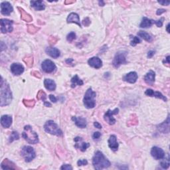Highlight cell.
Segmentation results:
<instances>
[{
	"label": "cell",
	"instance_id": "cell-1",
	"mask_svg": "<svg viewBox=\"0 0 170 170\" xmlns=\"http://www.w3.org/2000/svg\"><path fill=\"white\" fill-rule=\"evenodd\" d=\"M13 96L9 85L6 80L1 77V90H0V106L1 107L9 105L12 101Z\"/></svg>",
	"mask_w": 170,
	"mask_h": 170
},
{
	"label": "cell",
	"instance_id": "cell-2",
	"mask_svg": "<svg viewBox=\"0 0 170 170\" xmlns=\"http://www.w3.org/2000/svg\"><path fill=\"white\" fill-rule=\"evenodd\" d=\"M93 164L94 169L98 170L108 168L111 165L110 161L100 151H97L93 158Z\"/></svg>",
	"mask_w": 170,
	"mask_h": 170
},
{
	"label": "cell",
	"instance_id": "cell-3",
	"mask_svg": "<svg viewBox=\"0 0 170 170\" xmlns=\"http://www.w3.org/2000/svg\"><path fill=\"white\" fill-rule=\"evenodd\" d=\"M22 137L31 144H35L39 142L38 135L33 130L31 126L29 125H27L24 127Z\"/></svg>",
	"mask_w": 170,
	"mask_h": 170
},
{
	"label": "cell",
	"instance_id": "cell-4",
	"mask_svg": "<svg viewBox=\"0 0 170 170\" xmlns=\"http://www.w3.org/2000/svg\"><path fill=\"white\" fill-rule=\"evenodd\" d=\"M96 93L93 90L92 88H89L86 90L83 99V103L86 109H91L96 106Z\"/></svg>",
	"mask_w": 170,
	"mask_h": 170
},
{
	"label": "cell",
	"instance_id": "cell-5",
	"mask_svg": "<svg viewBox=\"0 0 170 170\" xmlns=\"http://www.w3.org/2000/svg\"><path fill=\"white\" fill-rule=\"evenodd\" d=\"M44 129L47 133L56 136H63V132L59 128V126L53 120H48L45 124Z\"/></svg>",
	"mask_w": 170,
	"mask_h": 170
},
{
	"label": "cell",
	"instance_id": "cell-6",
	"mask_svg": "<svg viewBox=\"0 0 170 170\" xmlns=\"http://www.w3.org/2000/svg\"><path fill=\"white\" fill-rule=\"evenodd\" d=\"M128 53L126 51H120L115 55L114 60L112 61V64L115 68H119L122 64H125L127 63L126 61V56Z\"/></svg>",
	"mask_w": 170,
	"mask_h": 170
},
{
	"label": "cell",
	"instance_id": "cell-7",
	"mask_svg": "<svg viewBox=\"0 0 170 170\" xmlns=\"http://www.w3.org/2000/svg\"><path fill=\"white\" fill-rule=\"evenodd\" d=\"M21 156H23L25 162H31L36 157L35 152L33 148L29 145H25L21 150Z\"/></svg>",
	"mask_w": 170,
	"mask_h": 170
},
{
	"label": "cell",
	"instance_id": "cell-8",
	"mask_svg": "<svg viewBox=\"0 0 170 170\" xmlns=\"http://www.w3.org/2000/svg\"><path fill=\"white\" fill-rule=\"evenodd\" d=\"M119 112V109L116 108L114 110H111L110 109L108 110V111L105 113L104 116V119L110 125H114L116 122V120L115 119L113 116L118 114Z\"/></svg>",
	"mask_w": 170,
	"mask_h": 170
},
{
	"label": "cell",
	"instance_id": "cell-9",
	"mask_svg": "<svg viewBox=\"0 0 170 170\" xmlns=\"http://www.w3.org/2000/svg\"><path fill=\"white\" fill-rule=\"evenodd\" d=\"M0 24H1V32L2 33H11L13 31V21L7 20V19H1Z\"/></svg>",
	"mask_w": 170,
	"mask_h": 170
},
{
	"label": "cell",
	"instance_id": "cell-10",
	"mask_svg": "<svg viewBox=\"0 0 170 170\" xmlns=\"http://www.w3.org/2000/svg\"><path fill=\"white\" fill-rule=\"evenodd\" d=\"M41 69L47 73H51L55 71L56 67L55 64L49 59H46L41 64Z\"/></svg>",
	"mask_w": 170,
	"mask_h": 170
},
{
	"label": "cell",
	"instance_id": "cell-11",
	"mask_svg": "<svg viewBox=\"0 0 170 170\" xmlns=\"http://www.w3.org/2000/svg\"><path fill=\"white\" fill-rule=\"evenodd\" d=\"M151 155L156 160H162L166 156L164 151L161 148L157 146H154L152 148V150H151Z\"/></svg>",
	"mask_w": 170,
	"mask_h": 170
},
{
	"label": "cell",
	"instance_id": "cell-12",
	"mask_svg": "<svg viewBox=\"0 0 170 170\" xmlns=\"http://www.w3.org/2000/svg\"><path fill=\"white\" fill-rule=\"evenodd\" d=\"M74 141L76 143L75 145V147L79 149L81 152H85L86 149L90 147V144L82 142V137H76L74 139Z\"/></svg>",
	"mask_w": 170,
	"mask_h": 170
},
{
	"label": "cell",
	"instance_id": "cell-13",
	"mask_svg": "<svg viewBox=\"0 0 170 170\" xmlns=\"http://www.w3.org/2000/svg\"><path fill=\"white\" fill-rule=\"evenodd\" d=\"M10 70L13 75H16V76H19V75L23 73L25 69H24V67L21 64L18 63H14L11 65Z\"/></svg>",
	"mask_w": 170,
	"mask_h": 170
},
{
	"label": "cell",
	"instance_id": "cell-14",
	"mask_svg": "<svg viewBox=\"0 0 170 170\" xmlns=\"http://www.w3.org/2000/svg\"><path fill=\"white\" fill-rule=\"evenodd\" d=\"M13 8L9 2L4 1L1 4V13L4 15H9L13 12Z\"/></svg>",
	"mask_w": 170,
	"mask_h": 170
},
{
	"label": "cell",
	"instance_id": "cell-15",
	"mask_svg": "<svg viewBox=\"0 0 170 170\" xmlns=\"http://www.w3.org/2000/svg\"><path fill=\"white\" fill-rule=\"evenodd\" d=\"M145 95H147L148 96H151V97H156V98H160L163 100V101L166 102L168 101V99H167L166 97L165 96H163L162 94L160 92H158V91H153L152 89H150V88H148L146 90L145 92Z\"/></svg>",
	"mask_w": 170,
	"mask_h": 170
},
{
	"label": "cell",
	"instance_id": "cell-16",
	"mask_svg": "<svg viewBox=\"0 0 170 170\" xmlns=\"http://www.w3.org/2000/svg\"><path fill=\"white\" fill-rule=\"evenodd\" d=\"M137 78H138V76H137V72L132 71L126 74L125 76H124L122 79L124 81L130 83V84H134L137 81Z\"/></svg>",
	"mask_w": 170,
	"mask_h": 170
},
{
	"label": "cell",
	"instance_id": "cell-17",
	"mask_svg": "<svg viewBox=\"0 0 170 170\" xmlns=\"http://www.w3.org/2000/svg\"><path fill=\"white\" fill-rule=\"evenodd\" d=\"M88 63L91 67H93L96 69H98L102 67V61L101 59L97 56H93V57L89 59Z\"/></svg>",
	"mask_w": 170,
	"mask_h": 170
},
{
	"label": "cell",
	"instance_id": "cell-18",
	"mask_svg": "<svg viewBox=\"0 0 170 170\" xmlns=\"http://www.w3.org/2000/svg\"><path fill=\"white\" fill-rule=\"evenodd\" d=\"M157 129L159 132H161L163 134H168L169 131V116L166 121H164L163 123L160 124L157 126Z\"/></svg>",
	"mask_w": 170,
	"mask_h": 170
},
{
	"label": "cell",
	"instance_id": "cell-19",
	"mask_svg": "<svg viewBox=\"0 0 170 170\" xmlns=\"http://www.w3.org/2000/svg\"><path fill=\"white\" fill-rule=\"evenodd\" d=\"M108 143H109V146L113 152H116L118 149V143L117 142V137L115 135H111L110 136L109 140H108Z\"/></svg>",
	"mask_w": 170,
	"mask_h": 170
},
{
	"label": "cell",
	"instance_id": "cell-20",
	"mask_svg": "<svg viewBox=\"0 0 170 170\" xmlns=\"http://www.w3.org/2000/svg\"><path fill=\"white\" fill-rule=\"evenodd\" d=\"M72 120L75 122L76 126L80 128H85L87 126V122L85 118L73 116L72 117Z\"/></svg>",
	"mask_w": 170,
	"mask_h": 170
},
{
	"label": "cell",
	"instance_id": "cell-21",
	"mask_svg": "<svg viewBox=\"0 0 170 170\" xmlns=\"http://www.w3.org/2000/svg\"><path fill=\"white\" fill-rule=\"evenodd\" d=\"M67 22L68 23H76L79 27H81L80 22V17L79 15L76 13H71L69 15L67 19Z\"/></svg>",
	"mask_w": 170,
	"mask_h": 170
},
{
	"label": "cell",
	"instance_id": "cell-22",
	"mask_svg": "<svg viewBox=\"0 0 170 170\" xmlns=\"http://www.w3.org/2000/svg\"><path fill=\"white\" fill-rule=\"evenodd\" d=\"M155 78H156V73L154 71H153L152 70L148 71L146 75L144 76V81L145 83H147L148 85H152L155 82Z\"/></svg>",
	"mask_w": 170,
	"mask_h": 170
},
{
	"label": "cell",
	"instance_id": "cell-23",
	"mask_svg": "<svg viewBox=\"0 0 170 170\" xmlns=\"http://www.w3.org/2000/svg\"><path fill=\"white\" fill-rule=\"evenodd\" d=\"M45 52L48 55H49L52 58L57 59L61 55V52L58 48L55 47H47L46 48Z\"/></svg>",
	"mask_w": 170,
	"mask_h": 170
},
{
	"label": "cell",
	"instance_id": "cell-24",
	"mask_svg": "<svg viewBox=\"0 0 170 170\" xmlns=\"http://www.w3.org/2000/svg\"><path fill=\"white\" fill-rule=\"evenodd\" d=\"M12 117L9 115H3L1 118V124L5 128H9L12 124Z\"/></svg>",
	"mask_w": 170,
	"mask_h": 170
},
{
	"label": "cell",
	"instance_id": "cell-25",
	"mask_svg": "<svg viewBox=\"0 0 170 170\" xmlns=\"http://www.w3.org/2000/svg\"><path fill=\"white\" fill-rule=\"evenodd\" d=\"M1 168L2 169H15L17 167L15 163L11 161L8 159H4L1 163Z\"/></svg>",
	"mask_w": 170,
	"mask_h": 170
},
{
	"label": "cell",
	"instance_id": "cell-26",
	"mask_svg": "<svg viewBox=\"0 0 170 170\" xmlns=\"http://www.w3.org/2000/svg\"><path fill=\"white\" fill-rule=\"evenodd\" d=\"M18 10L20 11V12L21 13V20L25 21V22H31V21H33V18H32L31 16L29 14V13H27L25 10H24L23 8H21L20 7H17Z\"/></svg>",
	"mask_w": 170,
	"mask_h": 170
},
{
	"label": "cell",
	"instance_id": "cell-27",
	"mask_svg": "<svg viewBox=\"0 0 170 170\" xmlns=\"http://www.w3.org/2000/svg\"><path fill=\"white\" fill-rule=\"evenodd\" d=\"M31 6L37 11H42L45 9V5L43 1H31Z\"/></svg>",
	"mask_w": 170,
	"mask_h": 170
},
{
	"label": "cell",
	"instance_id": "cell-28",
	"mask_svg": "<svg viewBox=\"0 0 170 170\" xmlns=\"http://www.w3.org/2000/svg\"><path fill=\"white\" fill-rule=\"evenodd\" d=\"M44 85L45 87L49 91H53L56 89V83L52 79H46L44 80Z\"/></svg>",
	"mask_w": 170,
	"mask_h": 170
},
{
	"label": "cell",
	"instance_id": "cell-29",
	"mask_svg": "<svg viewBox=\"0 0 170 170\" xmlns=\"http://www.w3.org/2000/svg\"><path fill=\"white\" fill-rule=\"evenodd\" d=\"M155 20H150L145 17H144L142 18V20L141 21V23L140 24V27L142 28H148L150 27L153 24H154Z\"/></svg>",
	"mask_w": 170,
	"mask_h": 170
},
{
	"label": "cell",
	"instance_id": "cell-30",
	"mask_svg": "<svg viewBox=\"0 0 170 170\" xmlns=\"http://www.w3.org/2000/svg\"><path fill=\"white\" fill-rule=\"evenodd\" d=\"M84 84L82 80L80 79L78 75H76L71 79V87L75 88L77 86H82Z\"/></svg>",
	"mask_w": 170,
	"mask_h": 170
},
{
	"label": "cell",
	"instance_id": "cell-31",
	"mask_svg": "<svg viewBox=\"0 0 170 170\" xmlns=\"http://www.w3.org/2000/svg\"><path fill=\"white\" fill-rule=\"evenodd\" d=\"M137 35L141 37V38H142L144 40H145V41H146L149 43L152 42L153 41V39H152V36H151L150 35L148 34V33H146L145 31H140L138 33H137Z\"/></svg>",
	"mask_w": 170,
	"mask_h": 170
},
{
	"label": "cell",
	"instance_id": "cell-32",
	"mask_svg": "<svg viewBox=\"0 0 170 170\" xmlns=\"http://www.w3.org/2000/svg\"><path fill=\"white\" fill-rule=\"evenodd\" d=\"M162 160H163L161 161V163H160L161 167L163 169H168V168L169 167V155L168 154L167 155L166 158V156H165V157H164Z\"/></svg>",
	"mask_w": 170,
	"mask_h": 170
},
{
	"label": "cell",
	"instance_id": "cell-33",
	"mask_svg": "<svg viewBox=\"0 0 170 170\" xmlns=\"http://www.w3.org/2000/svg\"><path fill=\"white\" fill-rule=\"evenodd\" d=\"M23 61L25 62V63L29 67H31L33 66V56H31V55H28V56H26L25 57L23 58Z\"/></svg>",
	"mask_w": 170,
	"mask_h": 170
},
{
	"label": "cell",
	"instance_id": "cell-34",
	"mask_svg": "<svg viewBox=\"0 0 170 170\" xmlns=\"http://www.w3.org/2000/svg\"><path fill=\"white\" fill-rule=\"evenodd\" d=\"M138 124V120H137V118L136 115H132L130 118H129V121L128 122V126H134L137 125Z\"/></svg>",
	"mask_w": 170,
	"mask_h": 170
},
{
	"label": "cell",
	"instance_id": "cell-35",
	"mask_svg": "<svg viewBox=\"0 0 170 170\" xmlns=\"http://www.w3.org/2000/svg\"><path fill=\"white\" fill-rule=\"evenodd\" d=\"M19 139H20V135H19L18 132H16V131H13L12 132V134H11V136H9V142L12 143L13 141H15V140H17Z\"/></svg>",
	"mask_w": 170,
	"mask_h": 170
},
{
	"label": "cell",
	"instance_id": "cell-36",
	"mask_svg": "<svg viewBox=\"0 0 170 170\" xmlns=\"http://www.w3.org/2000/svg\"><path fill=\"white\" fill-rule=\"evenodd\" d=\"M131 39V41H130V45L133 46V47H135L137 44L138 43H141V40L139 38V37L134 36V35H129Z\"/></svg>",
	"mask_w": 170,
	"mask_h": 170
},
{
	"label": "cell",
	"instance_id": "cell-37",
	"mask_svg": "<svg viewBox=\"0 0 170 170\" xmlns=\"http://www.w3.org/2000/svg\"><path fill=\"white\" fill-rule=\"evenodd\" d=\"M23 102L24 105L27 107H30L32 108L35 106V100H26V99H23Z\"/></svg>",
	"mask_w": 170,
	"mask_h": 170
},
{
	"label": "cell",
	"instance_id": "cell-38",
	"mask_svg": "<svg viewBox=\"0 0 170 170\" xmlns=\"http://www.w3.org/2000/svg\"><path fill=\"white\" fill-rule=\"evenodd\" d=\"M37 98L38 100H40V101H43V102H45V99L47 98V94H46V93L43 90H40L38 92V93H37Z\"/></svg>",
	"mask_w": 170,
	"mask_h": 170
},
{
	"label": "cell",
	"instance_id": "cell-39",
	"mask_svg": "<svg viewBox=\"0 0 170 170\" xmlns=\"http://www.w3.org/2000/svg\"><path fill=\"white\" fill-rule=\"evenodd\" d=\"M40 29V28L34 26L33 25H27V31L29 33L31 34H35L37 33Z\"/></svg>",
	"mask_w": 170,
	"mask_h": 170
},
{
	"label": "cell",
	"instance_id": "cell-40",
	"mask_svg": "<svg viewBox=\"0 0 170 170\" xmlns=\"http://www.w3.org/2000/svg\"><path fill=\"white\" fill-rule=\"evenodd\" d=\"M76 37H77L76 33H75V32H71V33H69L68 35H67V40L69 42H72V41H74V40L76 39Z\"/></svg>",
	"mask_w": 170,
	"mask_h": 170
},
{
	"label": "cell",
	"instance_id": "cell-41",
	"mask_svg": "<svg viewBox=\"0 0 170 170\" xmlns=\"http://www.w3.org/2000/svg\"><path fill=\"white\" fill-rule=\"evenodd\" d=\"M88 164V161L85 160V159H82V160H79L77 161L78 166H86Z\"/></svg>",
	"mask_w": 170,
	"mask_h": 170
},
{
	"label": "cell",
	"instance_id": "cell-42",
	"mask_svg": "<svg viewBox=\"0 0 170 170\" xmlns=\"http://www.w3.org/2000/svg\"><path fill=\"white\" fill-rule=\"evenodd\" d=\"M164 20V18H161L160 20H158L157 21H154V24L157 25L158 27H161L163 25V21Z\"/></svg>",
	"mask_w": 170,
	"mask_h": 170
},
{
	"label": "cell",
	"instance_id": "cell-43",
	"mask_svg": "<svg viewBox=\"0 0 170 170\" xmlns=\"http://www.w3.org/2000/svg\"><path fill=\"white\" fill-rule=\"evenodd\" d=\"M61 169H64V170H71L72 169V166L69 164H63V166L61 167Z\"/></svg>",
	"mask_w": 170,
	"mask_h": 170
},
{
	"label": "cell",
	"instance_id": "cell-44",
	"mask_svg": "<svg viewBox=\"0 0 170 170\" xmlns=\"http://www.w3.org/2000/svg\"><path fill=\"white\" fill-rule=\"evenodd\" d=\"M58 41V39H56V37H51L49 39H48V42L50 43V44L53 45V44H55L56 42Z\"/></svg>",
	"mask_w": 170,
	"mask_h": 170
},
{
	"label": "cell",
	"instance_id": "cell-45",
	"mask_svg": "<svg viewBox=\"0 0 170 170\" xmlns=\"http://www.w3.org/2000/svg\"><path fill=\"white\" fill-rule=\"evenodd\" d=\"M101 133H100L99 132H94V133L93 134V138L94 140H98L100 137H101Z\"/></svg>",
	"mask_w": 170,
	"mask_h": 170
},
{
	"label": "cell",
	"instance_id": "cell-46",
	"mask_svg": "<svg viewBox=\"0 0 170 170\" xmlns=\"http://www.w3.org/2000/svg\"><path fill=\"white\" fill-rule=\"evenodd\" d=\"M82 24H83V25L87 27L90 24V21L88 17H86L85 19L84 20L82 21Z\"/></svg>",
	"mask_w": 170,
	"mask_h": 170
},
{
	"label": "cell",
	"instance_id": "cell-47",
	"mask_svg": "<svg viewBox=\"0 0 170 170\" xmlns=\"http://www.w3.org/2000/svg\"><path fill=\"white\" fill-rule=\"evenodd\" d=\"M31 75H33V76H34V77L38 78V79H40V78L41 77V74H40V72H37V71L31 72Z\"/></svg>",
	"mask_w": 170,
	"mask_h": 170
},
{
	"label": "cell",
	"instance_id": "cell-48",
	"mask_svg": "<svg viewBox=\"0 0 170 170\" xmlns=\"http://www.w3.org/2000/svg\"><path fill=\"white\" fill-rule=\"evenodd\" d=\"M49 99L51 102H53V103H56V102H57V98H56L55 96L53 95V94H50Z\"/></svg>",
	"mask_w": 170,
	"mask_h": 170
},
{
	"label": "cell",
	"instance_id": "cell-49",
	"mask_svg": "<svg viewBox=\"0 0 170 170\" xmlns=\"http://www.w3.org/2000/svg\"><path fill=\"white\" fill-rule=\"evenodd\" d=\"M163 63L168 67L169 66V56H167V57L165 59V60L163 61Z\"/></svg>",
	"mask_w": 170,
	"mask_h": 170
},
{
	"label": "cell",
	"instance_id": "cell-50",
	"mask_svg": "<svg viewBox=\"0 0 170 170\" xmlns=\"http://www.w3.org/2000/svg\"><path fill=\"white\" fill-rule=\"evenodd\" d=\"M166 12V10L163 9H158L157 10V12H156V14H157L158 15H160L162 14V13H165Z\"/></svg>",
	"mask_w": 170,
	"mask_h": 170
},
{
	"label": "cell",
	"instance_id": "cell-51",
	"mask_svg": "<svg viewBox=\"0 0 170 170\" xmlns=\"http://www.w3.org/2000/svg\"><path fill=\"white\" fill-rule=\"evenodd\" d=\"M159 4L162 5H166V6H168L169 4V1H158Z\"/></svg>",
	"mask_w": 170,
	"mask_h": 170
},
{
	"label": "cell",
	"instance_id": "cell-52",
	"mask_svg": "<svg viewBox=\"0 0 170 170\" xmlns=\"http://www.w3.org/2000/svg\"><path fill=\"white\" fill-rule=\"evenodd\" d=\"M94 127H95V128H98V129H102V125H101V124H100L99 122H94Z\"/></svg>",
	"mask_w": 170,
	"mask_h": 170
},
{
	"label": "cell",
	"instance_id": "cell-53",
	"mask_svg": "<svg viewBox=\"0 0 170 170\" xmlns=\"http://www.w3.org/2000/svg\"><path fill=\"white\" fill-rule=\"evenodd\" d=\"M154 54H155V51H150L148 53V57L150 59V58H152V56L154 55Z\"/></svg>",
	"mask_w": 170,
	"mask_h": 170
},
{
	"label": "cell",
	"instance_id": "cell-54",
	"mask_svg": "<svg viewBox=\"0 0 170 170\" xmlns=\"http://www.w3.org/2000/svg\"><path fill=\"white\" fill-rule=\"evenodd\" d=\"M6 48V45H5L4 44V42H1V51L2 52L3 51H4V49H5Z\"/></svg>",
	"mask_w": 170,
	"mask_h": 170
},
{
	"label": "cell",
	"instance_id": "cell-55",
	"mask_svg": "<svg viewBox=\"0 0 170 170\" xmlns=\"http://www.w3.org/2000/svg\"><path fill=\"white\" fill-rule=\"evenodd\" d=\"M44 105H45V106H47V107H51V104L50 103V102H46V101L44 102Z\"/></svg>",
	"mask_w": 170,
	"mask_h": 170
},
{
	"label": "cell",
	"instance_id": "cell-56",
	"mask_svg": "<svg viewBox=\"0 0 170 170\" xmlns=\"http://www.w3.org/2000/svg\"><path fill=\"white\" fill-rule=\"evenodd\" d=\"M73 61V59H67L66 60V63L67 64H71L72 62Z\"/></svg>",
	"mask_w": 170,
	"mask_h": 170
},
{
	"label": "cell",
	"instance_id": "cell-57",
	"mask_svg": "<svg viewBox=\"0 0 170 170\" xmlns=\"http://www.w3.org/2000/svg\"><path fill=\"white\" fill-rule=\"evenodd\" d=\"M75 1H65V4L67 5V4H73V3H75Z\"/></svg>",
	"mask_w": 170,
	"mask_h": 170
},
{
	"label": "cell",
	"instance_id": "cell-58",
	"mask_svg": "<svg viewBox=\"0 0 170 170\" xmlns=\"http://www.w3.org/2000/svg\"><path fill=\"white\" fill-rule=\"evenodd\" d=\"M98 3H99L100 6H104V3L103 1H100Z\"/></svg>",
	"mask_w": 170,
	"mask_h": 170
},
{
	"label": "cell",
	"instance_id": "cell-59",
	"mask_svg": "<svg viewBox=\"0 0 170 170\" xmlns=\"http://www.w3.org/2000/svg\"><path fill=\"white\" fill-rule=\"evenodd\" d=\"M169 23H168V25H167V27H166V30H167V32H168V33H169Z\"/></svg>",
	"mask_w": 170,
	"mask_h": 170
}]
</instances>
